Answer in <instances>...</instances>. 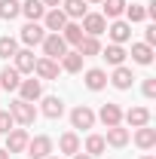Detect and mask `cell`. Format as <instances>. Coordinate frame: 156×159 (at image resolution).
Returning <instances> with one entry per match:
<instances>
[{
    "mask_svg": "<svg viewBox=\"0 0 156 159\" xmlns=\"http://www.w3.org/2000/svg\"><path fill=\"white\" fill-rule=\"evenodd\" d=\"M89 3H101V0H89Z\"/></svg>",
    "mask_w": 156,
    "mask_h": 159,
    "instance_id": "obj_40",
    "label": "cell"
},
{
    "mask_svg": "<svg viewBox=\"0 0 156 159\" xmlns=\"http://www.w3.org/2000/svg\"><path fill=\"white\" fill-rule=\"evenodd\" d=\"M104 150H107V144H104V138H101V135H89V138H86V153H89L92 159L101 156Z\"/></svg>",
    "mask_w": 156,
    "mask_h": 159,
    "instance_id": "obj_31",
    "label": "cell"
},
{
    "mask_svg": "<svg viewBox=\"0 0 156 159\" xmlns=\"http://www.w3.org/2000/svg\"><path fill=\"white\" fill-rule=\"evenodd\" d=\"M80 28H83V34H86V37H101V34L107 31V19H104L101 12H86Z\"/></svg>",
    "mask_w": 156,
    "mask_h": 159,
    "instance_id": "obj_3",
    "label": "cell"
},
{
    "mask_svg": "<svg viewBox=\"0 0 156 159\" xmlns=\"http://www.w3.org/2000/svg\"><path fill=\"white\" fill-rule=\"evenodd\" d=\"M40 3H43V6H49V9H58V6H61V0H40Z\"/></svg>",
    "mask_w": 156,
    "mask_h": 159,
    "instance_id": "obj_37",
    "label": "cell"
},
{
    "mask_svg": "<svg viewBox=\"0 0 156 159\" xmlns=\"http://www.w3.org/2000/svg\"><path fill=\"white\" fill-rule=\"evenodd\" d=\"M86 37L83 34V28H80V21H67L64 28H61V40L67 43V46H80V40Z\"/></svg>",
    "mask_w": 156,
    "mask_h": 159,
    "instance_id": "obj_16",
    "label": "cell"
},
{
    "mask_svg": "<svg viewBox=\"0 0 156 159\" xmlns=\"http://www.w3.org/2000/svg\"><path fill=\"white\" fill-rule=\"evenodd\" d=\"M98 55H104V58H107V64L119 67V64L126 61V49H122V46H117V43H110V46H107V49H101Z\"/></svg>",
    "mask_w": 156,
    "mask_h": 159,
    "instance_id": "obj_23",
    "label": "cell"
},
{
    "mask_svg": "<svg viewBox=\"0 0 156 159\" xmlns=\"http://www.w3.org/2000/svg\"><path fill=\"white\" fill-rule=\"evenodd\" d=\"M107 80H110L117 89H129V86H132V80H135V74H132L126 64H119V67H113V74H110Z\"/></svg>",
    "mask_w": 156,
    "mask_h": 159,
    "instance_id": "obj_17",
    "label": "cell"
},
{
    "mask_svg": "<svg viewBox=\"0 0 156 159\" xmlns=\"http://www.w3.org/2000/svg\"><path fill=\"white\" fill-rule=\"evenodd\" d=\"M126 122H129L132 129L150 125V110H147V107H129V110H126Z\"/></svg>",
    "mask_w": 156,
    "mask_h": 159,
    "instance_id": "obj_14",
    "label": "cell"
},
{
    "mask_svg": "<svg viewBox=\"0 0 156 159\" xmlns=\"http://www.w3.org/2000/svg\"><path fill=\"white\" fill-rule=\"evenodd\" d=\"M107 34H110V40H113L117 46H122L126 40L132 37V25H129V21H119V19H113V25L107 28Z\"/></svg>",
    "mask_w": 156,
    "mask_h": 159,
    "instance_id": "obj_11",
    "label": "cell"
},
{
    "mask_svg": "<svg viewBox=\"0 0 156 159\" xmlns=\"http://www.w3.org/2000/svg\"><path fill=\"white\" fill-rule=\"evenodd\" d=\"M40 46H43V58H52V61H58L67 52V43L61 40V34H46Z\"/></svg>",
    "mask_w": 156,
    "mask_h": 159,
    "instance_id": "obj_2",
    "label": "cell"
},
{
    "mask_svg": "<svg viewBox=\"0 0 156 159\" xmlns=\"http://www.w3.org/2000/svg\"><path fill=\"white\" fill-rule=\"evenodd\" d=\"M67 21H71V19L61 12V6H58V9H49V12L43 16V25H46V31H52V34H61V28H64Z\"/></svg>",
    "mask_w": 156,
    "mask_h": 159,
    "instance_id": "obj_9",
    "label": "cell"
},
{
    "mask_svg": "<svg viewBox=\"0 0 156 159\" xmlns=\"http://www.w3.org/2000/svg\"><path fill=\"white\" fill-rule=\"evenodd\" d=\"M144 43H147V46H153V43H156V25H150V28L144 31Z\"/></svg>",
    "mask_w": 156,
    "mask_h": 159,
    "instance_id": "obj_36",
    "label": "cell"
},
{
    "mask_svg": "<svg viewBox=\"0 0 156 159\" xmlns=\"http://www.w3.org/2000/svg\"><path fill=\"white\" fill-rule=\"evenodd\" d=\"M135 144L141 147V150H153V147H156V129L141 125V129L135 132Z\"/></svg>",
    "mask_w": 156,
    "mask_h": 159,
    "instance_id": "obj_18",
    "label": "cell"
},
{
    "mask_svg": "<svg viewBox=\"0 0 156 159\" xmlns=\"http://www.w3.org/2000/svg\"><path fill=\"white\" fill-rule=\"evenodd\" d=\"M58 150H61V153H67V156L80 153V138L74 135V132H64V135L58 138Z\"/></svg>",
    "mask_w": 156,
    "mask_h": 159,
    "instance_id": "obj_25",
    "label": "cell"
},
{
    "mask_svg": "<svg viewBox=\"0 0 156 159\" xmlns=\"http://www.w3.org/2000/svg\"><path fill=\"white\" fill-rule=\"evenodd\" d=\"M74 159H92L89 153H74Z\"/></svg>",
    "mask_w": 156,
    "mask_h": 159,
    "instance_id": "obj_38",
    "label": "cell"
},
{
    "mask_svg": "<svg viewBox=\"0 0 156 159\" xmlns=\"http://www.w3.org/2000/svg\"><path fill=\"white\" fill-rule=\"evenodd\" d=\"M61 12L71 21H77V19H83L89 12V6H86V0H61Z\"/></svg>",
    "mask_w": 156,
    "mask_h": 159,
    "instance_id": "obj_12",
    "label": "cell"
},
{
    "mask_svg": "<svg viewBox=\"0 0 156 159\" xmlns=\"http://www.w3.org/2000/svg\"><path fill=\"white\" fill-rule=\"evenodd\" d=\"M58 61H61V67H64L67 74H80V70H83V55H80V52H64Z\"/></svg>",
    "mask_w": 156,
    "mask_h": 159,
    "instance_id": "obj_24",
    "label": "cell"
},
{
    "mask_svg": "<svg viewBox=\"0 0 156 159\" xmlns=\"http://www.w3.org/2000/svg\"><path fill=\"white\" fill-rule=\"evenodd\" d=\"M43 37H46V28L37 25V21H28V25L21 28V43H25V46H40Z\"/></svg>",
    "mask_w": 156,
    "mask_h": 159,
    "instance_id": "obj_6",
    "label": "cell"
},
{
    "mask_svg": "<svg viewBox=\"0 0 156 159\" xmlns=\"http://www.w3.org/2000/svg\"><path fill=\"white\" fill-rule=\"evenodd\" d=\"M19 52V43L12 37H0V58H12Z\"/></svg>",
    "mask_w": 156,
    "mask_h": 159,
    "instance_id": "obj_32",
    "label": "cell"
},
{
    "mask_svg": "<svg viewBox=\"0 0 156 159\" xmlns=\"http://www.w3.org/2000/svg\"><path fill=\"white\" fill-rule=\"evenodd\" d=\"M21 83V74L16 70V67H3L0 70V89H6V92H16Z\"/></svg>",
    "mask_w": 156,
    "mask_h": 159,
    "instance_id": "obj_19",
    "label": "cell"
},
{
    "mask_svg": "<svg viewBox=\"0 0 156 159\" xmlns=\"http://www.w3.org/2000/svg\"><path fill=\"white\" fill-rule=\"evenodd\" d=\"M77 52L83 55V58H92V55H98L101 52V43H98V37H83L77 46Z\"/></svg>",
    "mask_w": 156,
    "mask_h": 159,
    "instance_id": "obj_28",
    "label": "cell"
},
{
    "mask_svg": "<svg viewBox=\"0 0 156 159\" xmlns=\"http://www.w3.org/2000/svg\"><path fill=\"white\" fill-rule=\"evenodd\" d=\"M0 159H9V153H6V147H0Z\"/></svg>",
    "mask_w": 156,
    "mask_h": 159,
    "instance_id": "obj_39",
    "label": "cell"
},
{
    "mask_svg": "<svg viewBox=\"0 0 156 159\" xmlns=\"http://www.w3.org/2000/svg\"><path fill=\"white\" fill-rule=\"evenodd\" d=\"M16 129V119L9 110H0V135H6V132H12Z\"/></svg>",
    "mask_w": 156,
    "mask_h": 159,
    "instance_id": "obj_34",
    "label": "cell"
},
{
    "mask_svg": "<svg viewBox=\"0 0 156 159\" xmlns=\"http://www.w3.org/2000/svg\"><path fill=\"white\" fill-rule=\"evenodd\" d=\"M16 92L21 95V101H31V104H34V101L43 95V80H34V77H31V80H21Z\"/></svg>",
    "mask_w": 156,
    "mask_h": 159,
    "instance_id": "obj_5",
    "label": "cell"
},
{
    "mask_svg": "<svg viewBox=\"0 0 156 159\" xmlns=\"http://www.w3.org/2000/svg\"><path fill=\"white\" fill-rule=\"evenodd\" d=\"M21 16V3L19 0H0V19L3 21H12Z\"/></svg>",
    "mask_w": 156,
    "mask_h": 159,
    "instance_id": "obj_26",
    "label": "cell"
},
{
    "mask_svg": "<svg viewBox=\"0 0 156 159\" xmlns=\"http://www.w3.org/2000/svg\"><path fill=\"white\" fill-rule=\"evenodd\" d=\"M21 12H25L31 21H40L43 16H46V6H43L40 0H25V3H21Z\"/></svg>",
    "mask_w": 156,
    "mask_h": 159,
    "instance_id": "obj_27",
    "label": "cell"
},
{
    "mask_svg": "<svg viewBox=\"0 0 156 159\" xmlns=\"http://www.w3.org/2000/svg\"><path fill=\"white\" fill-rule=\"evenodd\" d=\"M28 132L25 129H12V132H6V153H21L25 147H28Z\"/></svg>",
    "mask_w": 156,
    "mask_h": 159,
    "instance_id": "obj_8",
    "label": "cell"
},
{
    "mask_svg": "<svg viewBox=\"0 0 156 159\" xmlns=\"http://www.w3.org/2000/svg\"><path fill=\"white\" fill-rule=\"evenodd\" d=\"M98 119L110 129V125H119L122 122V110H119V104H104L101 110H98Z\"/></svg>",
    "mask_w": 156,
    "mask_h": 159,
    "instance_id": "obj_13",
    "label": "cell"
},
{
    "mask_svg": "<svg viewBox=\"0 0 156 159\" xmlns=\"http://www.w3.org/2000/svg\"><path fill=\"white\" fill-rule=\"evenodd\" d=\"M101 3H104V12H101L104 19H119L126 12V6H129L126 0H101Z\"/></svg>",
    "mask_w": 156,
    "mask_h": 159,
    "instance_id": "obj_30",
    "label": "cell"
},
{
    "mask_svg": "<svg viewBox=\"0 0 156 159\" xmlns=\"http://www.w3.org/2000/svg\"><path fill=\"white\" fill-rule=\"evenodd\" d=\"M132 61H138V64H150V61H153V46L135 43V46H132Z\"/></svg>",
    "mask_w": 156,
    "mask_h": 159,
    "instance_id": "obj_29",
    "label": "cell"
},
{
    "mask_svg": "<svg viewBox=\"0 0 156 159\" xmlns=\"http://www.w3.org/2000/svg\"><path fill=\"white\" fill-rule=\"evenodd\" d=\"M46 159H58V156H46Z\"/></svg>",
    "mask_w": 156,
    "mask_h": 159,
    "instance_id": "obj_42",
    "label": "cell"
},
{
    "mask_svg": "<svg viewBox=\"0 0 156 159\" xmlns=\"http://www.w3.org/2000/svg\"><path fill=\"white\" fill-rule=\"evenodd\" d=\"M34 74H37L40 80H55V77H58V61H52V58H37Z\"/></svg>",
    "mask_w": 156,
    "mask_h": 159,
    "instance_id": "obj_15",
    "label": "cell"
},
{
    "mask_svg": "<svg viewBox=\"0 0 156 159\" xmlns=\"http://www.w3.org/2000/svg\"><path fill=\"white\" fill-rule=\"evenodd\" d=\"M61 113H64V101H61L58 95H49V98H43V116L58 119Z\"/></svg>",
    "mask_w": 156,
    "mask_h": 159,
    "instance_id": "obj_21",
    "label": "cell"
},
{
    "mask_svg": "<svg viewBox=\"0 0 156 159\" xmlns=\"http://www.w3.org/2000/svg\"><path fill=\"white\" fill-rule=\"evenodd\" d=\"M25 150H28V156H31V159H46L49 153H52V138H49V135H37V138L28 141Z\"/></svg>",
    "mask_w": 156,
    "mask_h": 159,
    "instance_id": "obj_4",
    "label": "cell"
},
{
    "mask_svg": "<svg viewBox=\"0 0 156 159\" xmlns=\"http://www.w3.org/2000/svg\"><path fill=\"white\" fill-rule=\"evenodd\" d=\"M122 16L129 19V25H132V21H144V19H147V9H144V6H138V3H132V6H126V12H122Z\"/></svg>",
    "mask_w": 156,
    "mask_h": 159,
    "instance_id": "obj_33",
    "label": "cell"
},
{
    "mask_svg": "<svg viewBox=\"0 0 156 159\" xmlns=\"http://www.w3.org/2000/svg\"><path fill=\"white\" fill-rule=\"evenodd\" d=\"M141 89H144V98H156V80H153V77L144 80V86H141Z\"/></svg>",
    "mask_w": 156,
    "mask_h": 159,
    "instance_id": "obj_35",
    "label": "cell"
},
{
    "mask_svg": "<svg viewBox=\"0 0 156 159\" xmlns=\"http://www.w3.org/2000/svg\"><path fill=\"white\" fill-rule=\"evenodd\" d=\"M71 122H74V129H92V125H95L92 107H86V104L74 107V110H71Z\"/></svg>",
    "mask_w": 156,
    "mask_h": 159,
    "instance_id": "obj_7",
    "label": "cell"
},
{
    "mask_svg": "<svg viewBox=\"0 0 156 159\" xmlns=\"http://www.w3.org/2000/svg\"><path fill=\"white\" fill-rule=\"evenodd\" d=\"M104 144H110V147H126V144H129V129H122V125H110Z\"/></svg>",
    "mask_w": 156,
    "mask_h": 159,
    "instance_id": "obj_22",
    "label": "cell"
},
{
    "mask_svg": "<svg viewBox=\"0 0 156 159\" xmlns=\"http://www.w3.org/2000/svg\"><path fill=\"white\" fill-rule=\"evenodd\" d=\"M141 159H153V156H141Z\"/></svg>",
    "mask_w": 156,
    "mask_h": 159,
    "instance_id": "obj_41",
    "label": "cell"
},
{
    "mask_svg": "<svg viewBox=\"0 0 156 159\" xmlns=\"http://www.w3.org/2000/svg\"><path fill=\"white\" fill-rule=\"evenodd\" d=\"M12 58H16V64H12V67H16L19 74H34V64H37V58H34V52H31V49H19Z\"/></svg>",
    "mask_w": 156,
    "mask_h": 159,
    "instance_id": "obj_10",
    "label": "cell"
},
{
    "mask_svg": "<svg viewBox=\"0 0 156 159\" xmlns=\"http://www.w3.org/2000/svg\"><path fill=\"white\" fill-rule=\"evenodd\" d=\"M107 86V74L101 70V67H92V70H86V89H92V92H101Z\"/></svg>",
    "mask_w": 156,
    "mask_h": 159,
    "instance_id": "obj_20",
    "label": "cell"
},
{
    "mask_svg": "<svg viewBox=\"0 0 156 159\" xmlns=\"http://www.w3.org/2000/svg\"><path fill=\"white\" fill-rule=\"evenodd\" d=\"M9 113H12V119L19 122V125H31L34 119H37V107L31 104V101H12L9 104Z\"/></svg>",
    "mask_w": 156,
    "mask_h": 159,
    "instance_id": "obj_1",
    "label": "cell"
}]
</instances>
